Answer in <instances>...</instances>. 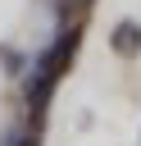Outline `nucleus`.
<instances>
[{"label":"nucleus","instance_id":"nucleus-1","mask_svg":"<svg viewBox=\"0 0 141 146\" xmlns=\"http://www.w3.org/2000/svg\"><path fill=\"white\" fill-rule=\"evenodd\" d=\"M109 46L118 50V55H141V23H118L114 32H109Z\"/></svg>","mask_w":141,"mask_h":146}]
</instances>
